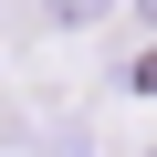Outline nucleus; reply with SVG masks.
Here are the masks:
<instances>
[{
    "label": "nucleus",
    "instance_id": "1",
    "mask_svg": "<svg viewBox=\"0 0 157 157\" xmlns=\"http://www.w3.org/2000/svg\"><path fill=\"white\" fill-rule=\"evenodd\" d=\"M105 11H115V0H42V11H32V21H42V32H94Z\"/></svg>",
    "mask_w": 157,
    "mask_h": 157
},
{
    "label": "nucleus",
    "instance_id": "2",
    "mask_svg": "<svg viewBox=\"0 0 157 157\" xmlns=\"http://www.w3.org/2000/svg\"><path fill=\"white\" fill-rule=\"evenodd\" d=\"M136 11H147V21H157V0H136Z\"/></svg>",
    "mask_w": 157,
    "mask_h": 157
},
{
    "label": "nucleus",
    "instance_id": "3",
    "mask_svg": "<svg viewBox=\"0 0 157 157\" xmlns=\"http://www.w3.org/2000/svg\"><path fill=\"white\" fill-rule=\"evenodd\" d=\"M147 157H157V147H147Z\"/></svg>",
    "mask_w": 157,
    "mask_h": 157
}]
</instances>
